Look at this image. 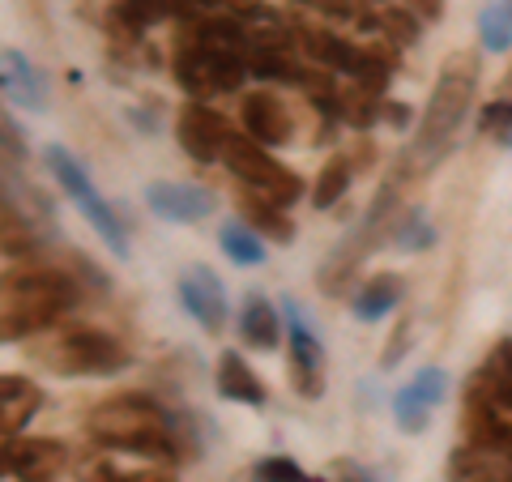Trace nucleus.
Returning a JSON list of instances; mask_svg holds the SVG:
<instances>
[{
	"instance_id": "obj_1",
	"label": "nucleus",
	"mask_w": 512,
	"mask_h": 482,
	"mask_svg": "<svg viewBox=\"0 0 512 482\" xmlns=\"http://www.w3.org/2000/svg\"><path fill=\"white\" fill-rule=\"evenodd\" d=\"M86 431L94 444L111 448V453H133L146 461H175V440L167 427V414L158 410V401L141 397V393H120L94 406L86 419Z\"/></svg>"
},
{
	"instance_id": "obj_2",
	"label": "nucleus",
	"mask_w": 512,
	"mask_h": 482,
	"mask_svg": "<svg viewBox=\"0 0 512 482\" xmlns=\"http://www.w3.org/2000/svg\"><path fill=\"white\" fill-rule=\"evenodd\" d=\"M474 90H478V60L470 52L448 56L440 69V82L427 99L419 141H414V163L419 167H436L440 158L453 150L461 124H466V111L474 107Z\"/></svg>"
},
{
	"instance_id": "obj_3",
	"label": "nucleus",
	"mask_w": 512,
	"mask_h": 482,
	"mask_svg": "<svg viewBox=\"0 0 512 482\" xmlns=\"http://www.w3.org/2000/svg\"><path fill=\"white\" fill-rule=\"evenodd\" d=\"M73 282L64 273H18L5 286V337H30L73 308Z\"/></svg>"
},
{
	"instance_id": "obj_4",
	"label": "nucleus",
	"mask_w": 512,
	"mask_h": 482,
	"mask_svg": "<svg viewBox=\"0 0 512 482\" xmlns=\"http://www.w3.org/2000/svg\"><path fill=\"white\" fill-rule=\"evenodd\" d=\"M222 158H227V167L239 175V184L261 192V197L278 201V205H295L303 197V184L295 171H286L274 154H269L265 146H256V141L244 133V137H227V150H222Z\"/></svg>"
},
{
	"instance_id": "obj_5",
	"label": "nucleus",
	"mask_w": 512,
	"mask_h": 482,
	"mask_svg": "<svg viewBox=\"0 0 512 482\" xmlns=\"http://www.w3.org/2000/svg\"><path fill=\"white\" fill-rule=\"evenodd\" d=\"M47 167H52L56 184H60V188L69 192V197H73V205H77V210L86 214V222H90V227H94V231H99V235L107 239V248L124 256V252H128V244H124V227H120L116 210H111V205H107V197H103V192L90 184L86 167L77 163V158H73L69 150H64V146H52V150H47Z\"/></svg>"
},
{
	"instance_id": "obj_6",
	"label": "nucleus",
	"mask_w": 512,
	"mask_h": 482,
	"mask_svg": "<svg viewBox=\"0 0 512 482\" xmlns=\"http://www.w3.org/2000/svg\"><path fill=\"white\" fill-rule=\"evenodd\" d=\"M244 73H248L244 56L222 52V47H210L201 39L180 47V56H175V82H180L188 94H197V99H205V94L239 90Z\"/></svg>"
},
{
	"instance_id": "obj_7",
	"label": "nucleus",
	"mask_w": 512,
	"mask_h": 482,
	"mask_svg": "<svg viewBox=\"0 0 512 482\" xmlns=\"http://www.w3.org/2000/svg\"><path fill=\"white\" fill-rule=\"evenodd\" d=\"M128 363L124 346L103 329H73L47 355V367L60 376H111Z\"/></svg>"
},
{
	"instance_id": "obj_8",
	"label": "nucleus",
	"mask_w": 512,
	"mask_h": 482,
	"mask_svg": "<svg viewBox=\"0 0 512 482\" xmlns=\"http://www.w3.org/2000/svg\"><path fill=\"white\" fill-rule=\"evenodd\" d=\"M448 393V372L444 367H423L419 376H414L406 389H397L393 397V414H397V427L410 431V436H419V431L427 427L431 410L444 401Z\"/></svg>"
},
{
	"instance_id": "obj_9",
	"label": "nucleus",
	"mask_w": 512,
	"mask_h": 482,
	"mask_svg": "<svg viewBox=\"0 0 512 482\" xmlns=\"http://www.w3.org/2000/svg\"><path fill=\"white\" fill-rule=\"evenodd\" d=\"M180 299H184L188 316L197 320L205 333H222V325H227V295H222V282L214 278L210 265L184 269V278H180Z\"/></svg>"
},
{
	"instance_id": "obj_10",
	"label": "nucleus",
	"mask_w": 512,
	"mask_h": 482,
	"mask_svg": "<svg viewBox=\"0 0 512 482\" xmlns=\"http://www.w3.org/2000/svg\"><path fill=\"white\" fill-rule=\"evenodd\" d=\"M175 137H180V146L188 158H197V163H214L227 150V124H222L218 111L201 107V103H188L180 111V120H175Z\"/></svg>"
},
{
	"instance_id": "obj_11",
	"label": "nucleus",
	"mask_w": 512,
	"mask_h": 482,
	"mask_svg": "<svg viewBox=\"0 0 512 482\" xmlns=\"http://www.w3.org/2000/svg\"><path fill=\"white\" fill-rule=\"evenodd\" d=\"M282 312H286V325H291V380H295V389L303 397H320V342H316V333L308 329V320L299 316V308L291 299L282 303Z\"/></svg>"
},
{
	"instance_id": "obj_12",
	"label": "nucleus",
	"mask_w": 512,
	"mask_h": 482,
	"mask_svg": "<svg viewBox=\"0 0 512 482\" xmlns=\"http://www.w3.org/2000/svg\"><path fill=\"white\" fill-rule=\"evenodd\" d=\"M146 201L158 218L167 222H201L214 210V192L197 188V184H175V180H158L146 188Z\"/></svg>"
},
{
	"instance_id": "obj_13",
	"label": "nucleus",
	"mask_w": 512,
	"mask_h": 482,
	"mask_svg": "<svg viewBox=\"0 0 512 482\" xmlns=\"http://www.w3.org/2000/svg\"><path fill=\"white\" fill-rule=\"evenodd\" d=\"M64 465L60 440H5V474L18 482H52Z\"/></svg>"
},
{
	"instance_id": "obj_14",
	"label": "nucleus",
	"mask_w": 512,
	"mask_h": 482,
	"mask_svg": "<svg viewBox=\"0 0 512 482\" xmlns=\"http://www.w3.org/2000/svg\"><path fill=\"white\" fill-rule=\"evenodd\" d=\"M239 120H244V133L265 150L291 141V111L282 107L278 94H248L239 107Z\"/></svg>"
},
{
	"instance_id": "obj_15",
	"label": "nucleus",
	"mask_w": 512,
	"mask_h": 482,
	"mask_svg": "<svg viewBox=\"0 0 512 482\" xmlns=\"http://www.w3.org/2000/svg\"><path fill=\"white\" fill-rule=\"evenodd\" d=\"M470 448H483V453H500L512 461V423H504L495 414V401L474 397L470 406Z\"/></svg>"
},
{
	"instance_id": "obj_16",
	"label": "nucleus",
	"mask_w": 512,
	"mask_h": 482,
	"mask_svg": "<svg viewBox=\"0 0 512 482\" xmlns=\"http://www.w3.org/2000/svg\"><path fill=\"white\" fill-rule=\"evenodd\" d=\"M39 406H43L39 384H30L26 376H5L0 380V410H5L0 427H5V440H13V431H22Z\"/></svg>"
},
{
	"instance_id": "obj_17",
	"label": "nucleus",
	"mask_w": 512,
	"mask_h": 482,
	"mask_svg": "<svg viewBox=\"0 0 512 482\" xmlns=\"http://www.w3.org/2000/svg\"><path fill=\"white\" fill-rule=\"evenodd\" d=\"M218 393L239 406H265V384L252 376V367L235 350H222L218 359Z\"/></svg>"
},
{
	"instance_id": "obj_18",
	"label": "nucleus",
	"mask_w": 512,
	"mask_h": 482,
	"mask_svg": "<svg viewBox=\"0 0 512 482\" xmlns=\"http://www.w3.org/2000/svg\"><path fill=\"white\" fill-rule=\"evenodd\" d=\"M239 210H244V222H248L256 235L274 239V244H286V239L295 235L291 218L282 214V205H278V201H269V197H261V192L244 188V197H239Z\"/></svg>"
},
{
	"instance_id": "obj_19",
	"label": "nucleus",
	"mask_w": 512,
	"mask_h": 482,
	"mask_svg": "<svg viewBox=\"0 0 512 482\" xmlns=\"http://www.w3.org/2000/svg\"><path fill=\"white\" fill-rule=\"evenodd\" d=\"M239 333L244 342L256 346V350H278V312L269 308V299L261 295H248L244 299V316H239Z\"/></svg>"
},
{
	"instance_id": "obj_20",
	"label": "nucleus",
	"mask_w": 512,
	"mask_h": 482,
	"mask_svg": "<svg viewBox=\"0 0 512 482\" xmlns=\"http://www.w3.org/2000/svg\"><path fill=\"white\" fill-rule=\"evenodd\" d=\"M5 94L18 107H43V82H39V73L30 69V60L22 52H5Z\"/></svg>"
},
{
	"instance_id": "obj_21",
	"label": "nucleus",
	"mask_w": 512,
	"mask_h": 482,
	"mask_svg": "<svg viewBox=\"0 0 512 482\" xmlns=\"http://www.w3.org/2000/svg\"><path fill=\"white\" fill-rule=\"evenodd\" d=\"M457 482H512V461L500 453H483V448H466L453 461Z\"/></svg>"
},
{
	"instance_id": "obj_22",
	"label": "nucleus",
	"mask_w": 512,
	"mask_h": 482,
	"mask_svg": "<svg viewBox=\"0 0 512 482\" xmlns=\"http://www.w3.org/2000/svg\"><path fill=\"white\" fill-rule=\"evenodd\" d=\"M397 295H402V282H397V273H376V278H367L355 295V316L359 320H380L384 312H393Z\"/></svg>"
},
{
	"instance_id": "obj_23",
	"label": "nucleus",
	"mask_w": 512,
	"mask_h": 482,
	"mask_svg": "<svg viewBox=\"0 0 512 482\" xmlns=\"http://www.w3.org/2000/svg\"><path fill=\"white\" fill-rule=\"evenodd\" d=\"M308 52H312V60H320L325 69H338V73H350V77H359V69H363V52H355L346 39H338V35H308Z\"/></svg>"
},
{
	"instance_id": "obj_24",
	"label": "nucleus",
	"mask_w": 512,
	"mask_h": 482,
	"mask_svg": "<svg viewBox=\"0 0 512 482\" xmlns=\"http://www.w3.org/2000/svg\"><path fill=\"white\" fill-rule=\"evenodd\" d=\"M82 482H171L167 470H128L111 453L82 461Z\"/></svg>"
},
{
	"instance_id": "obj_25",
	"label": "nucleus",
	"mask_w": 512,
	"mask_h": 482,
	"mask_svg": "<svg viewBox=\"0 0 512 482\" xmlns=\"http://www.w3.org/2000/svg\"><path fill=\"white\" fill-rule=\"evenodd\" d=\"M350 188V163L346 158H329L316 175V188H312V205L316 210H329V205L342 201V192Z\"/></svg>"
},
{
	"instance_id": "obj_26",
	"label": "nucleus",
	"mask_w": 512,
	"mask_h": 482,
	"mask_svg": "<svg viewBox=\"0 0 512 482\" xmlns=\"http://www.w3.org/2000/svg\"><path fill=\"white\" fill-rule=\"evenodd\" d=\"M222 248H227V256L235 265H261L265 261L261 235L252 227H244V222H227V227H222Z\"/></svg>"
},
{
	"instance_id": "obj_27",
	"label": "nucleus",
	"mask_w": 512,
	"mask_h": 482,
	"mask_svg": "<svg viewBox=\"0 0 512 482\" xmlns=\"http://www.w3.org/2000/svg\"><path fill=\"white\" fill-rule=\"evenodd\" d=\"M478 39H483L487 52H508L512 47V18L504 13L500 0H491V5L478 13Z\"/></svg>"
},
{
	"instance_id": "obj_28",
	"label": "nucleus",
	"mask_w": 512,
	"mask_h": 482,
	"mask_svg": "<svg viewBox=\"0 0 512 482\" xmlns=\"http://www.w3.org/2000/svg\"><path fill=\"white\" fill-rule=\"evenodd\" d=\"M167 9H171V0H124L120 18L128 26H154V22L167 18Z\"/></svg>"
},
{
	"instance_id": "obj_29",
	"label": "nucleus",
	"mask_w": 512,
	"mask_h": 482,
	"mask_svg": "<svg viewBox=\"0 0 512 482\" xmlns=\"http://www.w3.org/2000/svg\"><path fill=\"white\" fill-rule=\"evenodd\" d=\"M256 482H312L291 457H265L256 465Z\"/></svg>"
},
{
	"instance_id": "obj_30",
	"label": "nucleus",
	"mask_w": 512,
	"mask_h": 482,
	"mask_svg": "<svg viewBox=\"0 0 512 482\" xmlns=\"http://www.w3.org/2000/svg\"><path fill=\"white\" fill-rule=\"evenodd\" d=\"M483 133L504 141V146H512V103H491L483 111Z\"/></svg>"
},
{
	"instance_id": "obj_31",
	"label": "nucleus",
	"mask_w": 512,
	"mask_h": 482,
	"mask_svg": "<svg viewBox=\"0 0 512 482\" xmlns=\"http://www.w3.org/2000/svg\"><path fill=\"white\" fill-rule=\"evenodd\" d=\"M431 239H436V235H431V227H427V222H423L419 214H414V218H410V227L402 231V248L419 252V248H431Z\"/></svg>"
},
{
	"instance_id": "obj_32",
	"label": "nucleus",
	"mask_w": 512,
	"mask_h": 482,
	"mask_svg": "<svg viewBox=\"0 0 512 482\" xmlns=\"http://www.w3.org/2000/svg\"><path fill=\"white\" fill-rule=\"evenodd\" d=\"M384 26L397 30V35H402V43H414V30H419V18H406V9H393V13H384Z\"/></svg>"
},
{
	"instance_id": "obj_33",
	"label": "nucleus",
	"mask_w": 512,
	"mask_h": 482,
	"mask_svg": "<svg viewBox=\"0 0 512 482\" xmlns=\"http://www.w3.org/2000/svg\"><path fill=\"white\" fill-rule=\"evenodd\" d=\"M406 9L419 22H440L444 18V0H406Z\"/></svg>"
},
{
	"instance_id": "obj_34",
	"label": "nucleus",
	"mask_w": 512,
	"mask_h": 482,
	"mask_svg": "<svg viewBox=\"0 0 512 482\" xmlns=\"http://www.w3.org/2000/svg\"><path fill=\"white\" fill-rule=\"evenodd\" d=\"M491 363H495V367H504V372H512V337L495 346V359H491Z\"/></svg>"
},
{
	"instance_id": "obj_35",
	"label": "nucleus",
	"mask_w": 512,
	"mask_h": 482,
	"mask_svg": "<svg viewBox=\"0 0 512 482\" xmlns=\"http://www.w3.org/2000/svg\"><path fill=\"white\" fill-rule=\"evenodd\" d=\"M384 120H389V124H406L410 120L406 103H384Z\"/></svg>"
},
{
	"instance_id": "obj_36",
	"label": "nucleus",
	"mask_w": 512,
	"mask_h": 482,
	"mask_svg": "<svg viewBox=\"0 0 512 482\" xmlns=\"http://www.w3.org/2000/svg\"><path fill=\"white\" fill-rule=\"evenodd\" d=\"M171 5H180V9H201V5H222V0H171Z\"/></svg>"
},
{
	"instance_id": "obj_37",
	"label": "nucleus",
	"mask_w": 512,
	"mask_h": 482,
	"mask_svg": "<svg viewBox=\"0 0 512 482\" xmlns=\"http://www.w3.org/2000/svg\"><path fill=\"white\" fill-rule=\"evenodd\" d=\"M308 5H320V9H333V13H342V9H346V0H308Z\"/></svg>"
},
{
	"instance_id": "obj_38",
	"label": "nucleus",
	"mask_w": 512,
	"mask_h": 482,
	"mask_svg": "<svg viewBox=\"0 0 512 482\" xmlns=\"http://www.w3.org/2000/svg\"><path fill=\"white\" fill-rule=\"evenodd\" d=\"M342 482H367V474H355L350 465H342Z\"/></svg>"
},
{
	"instance_id": "obj_39",
	"label": "nucleus",
	"mask_w": 512,
	"mask_h": 482,
	"mask_svg": "<svg viewBox=\"0 0 512 482\" xmlns=\"http://www.w3.org/2000/svg\"><path fill=\"white\" fill-rule=\"evenodd\" d=\"M500 5H504V13H508V18H512V0H500Z\"/></svg>"
}]
</instances>
